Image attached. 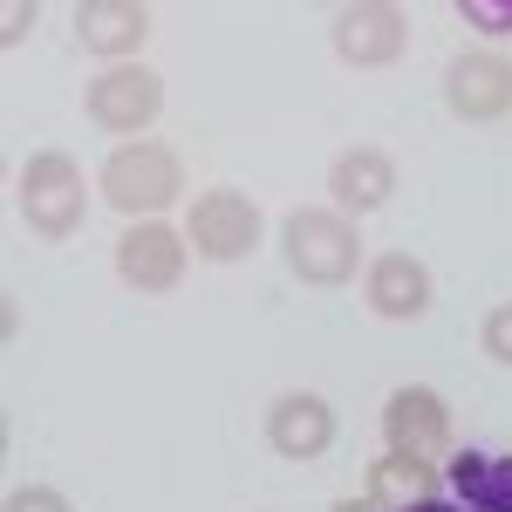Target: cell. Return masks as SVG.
<instances>
[{
  "label": "cell",
  "instance_id": "1",
  "mask_svg": "<svg viewBox=\"0 0 512 512\" xmlns=\"http://www.w3.org/2000/svg\"><path fill=\"white\" fill-rule=\"evenodd\" d=\"M280 260H287V274L308 280V287H342V280L362 274V233H355L349 212L308 205V212H287V226H280Z\"/></svg>",
  "mask_w": 512,
  "mask_h": 512
},
{
  "label": "cell",
  "instance_id": "2",
  "mask_svg": "<svg viewBox=\"0 0 512 512\" xmlns=\"http://www.w3.org/2000/svg\"><path fill=\"white\" fill-rule=\"evenodd\" d=\"M96 185H103V205H117L130 219H158L164 205L185 192V164L158 137H130V144H117L103 158V178Z\"/></svg>",
  "mask_w": 512,
  "mask_h": 512
},
{
  "label": "cell",
  "instance_id": "3",
  "mask_svg": "<svg viewBox=\"0 0 512 512\" xmlns=\"http://www.w3.org/2000/svg\"><path fill=\"white\" fill-rule=\"evenodd\" d=\"M89 212V178L69 151H35L21 164V219L35 239H76Z\"/></svg>",
  "mask_w": 512,
  "mask_h": 512
},
{
  "label": "cell",
  "instance_id": "4",
  "mask_svg": "<svg viewBox=\"0 0 512 512\" xmlns=\"http://www.w3.org/2000/svg\"><path fill=\"white\" fill-rule=\"evenodd\" d=\"M185 239H192V253L205 260H219V267H239V260H253V246L267 239V219H260V205L246 192H198L192 212H185Z\"/></svg>",
  "mask_w": 512,
  "mask_h": 512
},
{
  "label": "cell",
  "instance_id": "5",
  "mask_svg": "<svg viewBox=\"0 0 512 512\" xmlns=\"http://www.w3.org/2000/svg\"><path fill=\"white\" fill-rule=\"evenodd\" d=\"M158 110H164V76L144 69V62H117V69L89 76V89H82V117L96 123V130H110V137L151 130Z\"/></svg>",
  "mask_w": 512,
  "mask_h": 512
},
{
  "label": "cell",
  "instance_id": "6",
  "mask_svg": "<svg viewBox=\"0 0 512 512\" xmlns=\"http://www.w3.org/2000/svg\"><path fill=\"white\" fill-rule=\"evenodd\" d=\"M328 48L355 69H390L410 48V14L396 0H342L328 14Z\"/></svg>",
  "mask_w": 512,
  "mask_h": 512
},
{
  "label": "cell",
  "instance_id": "7",
  "mask_svg": "<svg viewBox=\"0 0 512 512\" xmlns=\"http://www.w3.org/2000/svg\"><path fill=\"white\" fill-rule=\"evenodd\" d=\"M383 444L396 458H417V465L451 458V410H444V396L431 383H403L383 403Z\"/></svg>",
  "mask_w": 512,
  "mask_h": 512
},
{
  "label": "cell",
  "instance_id": "8",
  "mask_svg": "<svg viewBox=\"0 0 512 512\" xmlns=\"http://www.w3.org/2000/svg\"><path fill=\"white\" fill-rule=\"evenodd\" d=\"M185 246H192V239L178 233V226H164V219H137V226L117 239L123 287H130V294H171V287L185 280Z\"/></svg>",
  "mask_w": 512,
  "mask_h": 512
},
{
  "label": "cell",
  "instance_id": "9",
  "mask_svg": "<svg viewBox=\"0 0 512 512\" xmlns=\"http://www.w3.org/2000/svg\"><path fill=\"white\" fill-rule=\"evenodd\" d=\"M444 103H451V117H465V123H499L512 110V62L492 55V48L458 55L444 69Z\"/></svg>",
  "mask_w": 512,
  "mask_h": 512
},
{
  "label": "cell",
  "instance_id": "10",
  "mask_svg": "<svg viewBox=\"0 0 512 512\" xmlns=\"http://www.w3.org/2000/svg\"><path fill=\"white\" fill-rule=\"evenodd\" d=\"M76 41L89 55H103L110 69L137 62V48L151 41V7L144 0H76Z\"/></svg>",
  "mask_w": 512,
  "mask_h": 512
},
{
  "label": "cell",
  "instance_id": "11",
  "mask_svg": "<svg viewBox=\"0 0 512 512\" xmlns=\"http://www.w3.org/2000/svg\"><path fill=\"white\" fill-rule=\"evenodd\" d=\"M328 198H335V212H383L396 198V158L390 151H376V144H349L342 158L328 164Z\"/></svg>",
  "mask_w": 512,
  "mask_h": 512
},
{
  "label": "cell",
  "instance_id": "12",
  "mask_svg": "<svg viewBox=\"0 0 512 512\" xmlns=\"http://www.w3.org/2000/svg\"><path fill=\"white\" fill-rule=\"evenodd\" d=\"M267 444H274L280 458H294V465H315L321 451L335 444V410H328V396H315V390L280 396L274 410H267Z\"/></svg>",
  "mask_w": 512,
  "mask_h": 512
},
{
  "label": "cell",
  "instance_id": "13",
  "mask_svg": "<svg viewBox=\"0 0 512 512\" xmlns=\"http://www.w3.org/2000/svg\"><path fill=\"white\" fill-rule=\"evenodd\" d=\"M362 294L383 321H417L431 308V267L417 253H383V260L362 267Z\"/></svg>",
  "mask_w": 512,
  "mask_h": 512
},
{
  "label": "cell",
  "instance_id": "14",
  "mask_svg": "<svg viewBox=\"0 0 512 512\" xmlns=\"http://www.w3.org/2000/svg\"><path fill=\"white\" fill-rule=\"evenodd\" d=\"M451 492L472 512H512V458L499 451H458L451 458Z\"/></svg>",
  "mask_w": 512,
  "mask_h": 512
},
{
  "label": "cell",
  "instance_id": "15",
  "mask_svg": "<svg viewBox=\"0 0 512 512\" xmlns=\"http://www.w3.org/2000/svg\"><path fill=\"white\" fill-rule=\"evenodd\" d=\"M369 499L383 512H417L437 499V465H417V458H376L369 465Z\"/></svg>",
  "mask_w": 512,
  "mask_h": 512
},
{
  "label": "cell",
  "instance_id": "16",
  "mask_svg": "<svg viewBox=\"0 0 512 512\" xmlns=\"http://www.w3.org/2000/svg\"><path fill=\"white\" fill-rule=\"evenodd\" d=\"M478 349L492 355L499 369H512V301H499V308L485 315V328H478Z\"/></svg>",
  "mask_w": 512,
  "mask_h": 512
},
{
  "label": "cell",
  "instance_id": "17",
  "mask_svg": "<svg viewBox=\"0 0 512 512\" xmlns=\"http://www.w3.org/2000/svg\"><path fill=\"white\" fill-rule=\"evenodd\" d=\"M458 21H472L478 35H512V0H458Z\"/></svg>",
  "mask_w": 512,
  "mask_h": 512
},
{
  "label": "cell",
  "instance_id": "18",
  "mask_svg": "<svg viewBox=\"0 0 512 512\" xmlns=\"http://www.w3.org/2000/svg\"><path fill=\"white\" fill-rule=\"evenodd\" d=\"M35 21H41L35 0H7V7H0V41H7V48H21V41L35 35Z\"/></svg>",
  "mask_w": 512,
  "mask_h": 512
},
{
  "label": "cell",
  "instance_id": "19",
  "mask_svg": "<svg viewBox=\"0 0 512 512\" xmlns=\"http://www.w3.org/2000/svg\"><path fill=\"white\" fill-rule=\"evenodd\" d=\"M0 512H69V499H62L55 485H14Z\"/></svg>",
  "mask_w": 512,
  "mask_h": 512
},
{
  "label": "cell",
  "instance_id": "20",
  "mask_svg": "<svg viewBox=\"0 0 512 512\" xmlns=\"http://www.w3.org/2000/svg\"><path fill=\"white\" fill-rule=\"evenodd\" d=\"M328 512H383V506H376V499L362 492V499H335V506H328Z\"/></svg>",
  "mask_w": 512,
  "mask_h": 512
},
{
  "label": "cell",
  "instance_id": "21",
  "mask_svg": "<svg viewBox=\"0 0 512 512\" xmlns=\"http://www.w3.org/2000/svg\"><path fill=\"white\" fill-rule=\"evenodd\" d=\"M417 512H472V506H458V499H431V506H417Z\"/></svg>",
  "mask_w": 512,
  "mask_h": 512
}]
</instances>
